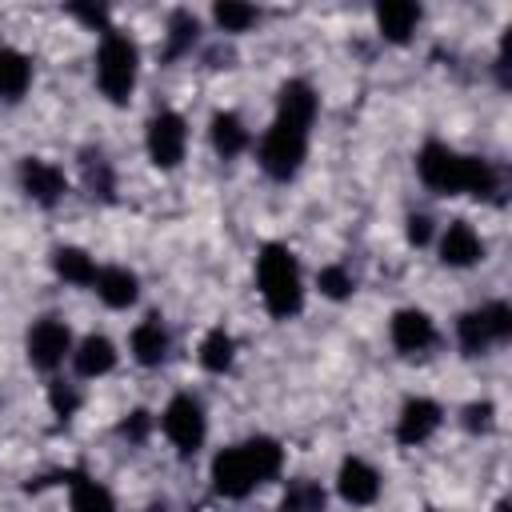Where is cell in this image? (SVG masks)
<instances>
[{"instance_id": "6da1fadb", "label": "cell", "mask_w": 512, "mask_h": 512, "mask_svg": "<svg viewBox=\"0 0 512 512\" xmlns=\"http://www.w3.org/2000/svg\"><path fill=\"white\" fill-rule=\"evenodd\" d=\"M416 172L420 180L440 192V196H476V200H492L500 192V168L484 156H464L440 140H428L416 152Z\"/></svg>"}, {"instance_id": "7a4b0ae2", "label": "cell", "mask_w": 512, "mask_h": 512, "mask_svg": "<svg viewBox=\"0 0 512 512\" xmlns=\"http://www.w3.org/2000/svg\"><path fill=\"white\" fill-rule=\"evenodd\" d=\"M284 464V452L276 440L268 436H252L240 444H228L224 452H216L212 460V488L228 500H244L248 492H256L260 484L276 480Z\"/></svg>"}, {"instance_id": "3957f363", "label": "cell", "mask_w": 512, "mask_h": 512, "mask_svg": "<svg viewBox=\"0 0 512 512\" xmlns=\"http://www.w3.org/2000/svg\"><path fill=\"white\" fill-rule=\"evenodd\" d=\"M256 288L264 296V308L276 320H292L304 308V284L300 264L284 244H264L256 256Z\"/></svg>"}, {"instance_id": "277c9868", "label": "cell", "mask_w": 512, "mask_h": 512, "mask_svg": "<svg viewBox=\"0 0 512 512\" xmlns=\"http://www.w3.org/2000/svg\"><path fill=\"white\" fill-rule=\"evenodd\" d=\"M308 128H312V120L276 112L272 128L260 136V148H256V160L272 180H292L300 172V164L308 156Z\"/></svg>"}, {"instance_id": "5b68a950", "label": "cell", "mask_w": 512, "mask_h": 512, "mask_svg": "<svg viewBox=\"0 0 512 512\" xmlns=\"http://www.w3.org/2000/svg\"><path fill=\"white\" fill-rule=\"evenodd\" d=\"M136 72H140V48L124 32L108 28L100 48H96V84H100V92L112 104H128V96L136 88Z\"/></svg>"}, {"instance_id": "8992f818", "label": "cell", "mask_w": 512, "mask_h": 512, "mask_svg": "<svg viewBox=\"0 0 512 512\" xmlns=\"http://www.w3.org/2000/svg\"><path fill=\"white\" fill-rule=\"evenodd\" d=\"M512 336V308L504 300H492L484 308H472L456 320V344L464 356H480L492 344H504Z\"/></svg>"}, {"instance_id": "52a82bcc", "label": "cell", "mask_w": 512, "mask_h": 512, "mask_svg": "<svg viewBox=\"0 0 512 512\" xmlns=\"http://www.w3.org/2000/svg\"><path fill=\"white\" fill-rule=\"evenodd\" d=\"M160 428H164V436L172 440V448H176L180 456H192V452L204 444V436H208V420H204L200 400L188 396V392L172 396L168 408L160 412Z\"/></svg>"}, {"instance_id": "ba28073f", "label": "cell", "mask_w": 512, "mask_h": 512, "mask_svg": "<svg viewBox=\"0 0 512 512\" xmlns=\"http://www.w3.org/2000/svg\"><path fill=\"white\" fill-rule=\"evenodd\" d=\"M144 148H148L156 168H176L184 160V152H188V124H184V116L172 112V108L156 112L148 120V128H144Z\"/></svg>"}, {"instance_id": "9c48e42d", "label": "cell", "mask_w": 512, "mask_h": 512, "mask_svg": "<svg viewBox=\"0 0 512 512\" xmlns=\"http://www.w3.org/2000/svg\"><path fill=\"white\" fill-rule=\"evenodd\" d=\"M24 352H28V364L40 368V372H52L64 364V356H72V328L56 316H40L32 328H28V340H24Z\"/></svg>"}, {"instance_id": "30bf717a", "label": "cell", "mask_w": 512, "mask_h": 512, "mask_svg": "<svg viewBox=\"0 0 512 512\" xmlns=\"http://www.w3.org/2000/svg\"><path fill=\"white\" fill-rule=\"evenodd\" d=\"M20 188H24V196H28V200H36V204L52 208V204H60V200H64L68 180H64V168H56L52 160L28 156V160H20Z\"/></svg>"}, {"instance_id": "8fae6325", "label": "cell", "mask_w": 512, "mask_h": 512, "mask_svg": "<svg viewBox=\"0 0 512 512\" xmlns=\"http://www.w3.org/2000/svg\"><path fill=\"white\" fill-rule=\"evenodd\" d=\"M388 336H392L396 352H404V356H424V352L436 344V324H432V316L420 312V308H400V312L392 316V324H388Z\"/></svg>"}, {"instance_id": "7c38bea8", "label": "cell", "mask_w": 512, "mask_h": 512, "mask_svg": "<svg viewBox=\"0 0 512 512\" xmlns=\"http://www.w3.org/2000/svg\"><path fill=\"white\" fill-rule=\"evenodd\" d=\"M440 420H444V408L436 404V400H428V396H412L404 408H400V420H396V440L400 444H424L436 428H440Z\"/></svg>"}, {"instance_id": "4fadbf2b", "label": "cell", "mask_w": 512, "mask_h": 512, "mask_svg": "<svg viewBox=\"0 0 512 512\" xmlns=\"http://www.w3.org/2000/svg\"><path fill=\"white\" fill-rule=\"evenodd\" d=\"M336 488H340V496H344L352 508H368V504H376V496H380V472H376L368 460L348 456V460L340 464V472H336Z\"/></svg>"}, {"instance_id": "5bb4252c", "label": "cell", "mask_w": 512, "mask_h": 512, "mask_svg": "<svg viewBox=\"0 0 512 512\" xmlns=\"http://www.w3.org/2000/svg\"><path fill=\"white\" fill-rule=\"evenodd\" d=\"M484 256V240L480 232L468 224V220H452L444 232H440V260L448 268H468Z\"/></svg>"}, {"instance_id": "9a60e30c", "label": "cell", "mask_w": 512, "mask_h": 512, "mask_svg": "<svg viewBox=\"0 0 512 512\" xmlns=\"http://www.w3.org/2000/svg\"><path fill=\"white\" fill-rule=\"evenodd\" d=\"M92 288H96V296H100L108 308H132L136 296H140V280H136V272H128V268H120V264L100 268L96 280H92Z\"/></svg>"}, {"instance_id": "2e32d148", "label": "cell", "mask_w": 512, "mask_h": 512, "mask_svg": "<svg viewBox=\"0 0 512 512\" xmlns=\"http://www.w3.org/2000/svg\"><path fill=\"white\" fill-rule=\"evenodd\" d=\"M128 348H132V360L144 364V368L164 364V356H168V332H164L160 316H144V320L132 328Z\"/></svg>"}, {"instance_id": "e0dca14e", "label": "cell", "mask_w": 512, "mask_h": 512, "mask_svg": "<svg viewBox=\"0 0 512 512\" xmlns=\"http://www.w3.org/2000/svg\"><path fill=\"white\" fill-rule=\"evenodd\" d=\"M72 368L76 376L84 380H96V376H108L116 368V348L108 336H84L76 348H72Z\"/></svg>"}, {"instance_id": "ac0fdd59", "label": "cell", "mask_w": 512, "mask_h": 512, "mask_svg": "<svg viewBox=\"0 0 512 512\" xmlns=\"http://www.w3.org/2000/svg\"><path fill=\"white\" fill-rule=\"evenodd\" d=\"M420 4H412V0H388V4H380L376 8V28H380V36L384 40H392V44H404L412 32H416V24H420Z\"/></svg>"}, {"instance_id": "d6986e66", "label": "cell", "mask_w": 512, "mask_h": 512, "mask_svg": "<svg viewBox=\"0 0 512 512\" xmlns=\"http://www.w3.org/2000/svg\"><path fill=\"white\" fill-rule=\"evenodd\" d=\"M208 136H212L216 156H224V160L240 156V152L252 144V132H248V124H244L236 112H216V116H212V128H208Z\"/></svg>"}, {"instance_id": "ffe728a7", "label": "cell", "mask_w": 512, "mask_h": 512, "mask_svg": "<svg viewBox=\"0 0 512 512\" xmlns=\"http://www.w3.org/2000/svg\"><path fill=\"white\" fill-rule=\"evenodd\" d=\"M32 84V60L20 48H0V100H20Z\"/></svg>"}, {"instance_id": "44dd1931", "label": "cell", "mask_w": 512, "mask_h": 512, "mask_svg": "<svg viewBox=\"0 0 512 512\" xmlns=\"http://www.w3.org/2000/svg\"><path fill=\"white\" fill-rule=\"evenodd\" d=\"M80 176H84V188H88L92 200H112V192H116V176H112V164H108L104 152L84 148V152H80Z\"/></svg>"}, {"instance_id": "7402d4cb", "label": "cell", "mask_w": 512, "mask_h": 512, "mask_svg": "<svg viewBox=\"0 0 512 512\" xmlns=\"http://www.w3.org/2000/svg\"><path fill=\"white\" fill-rule=\"evenodd\" d=\"M52 268H56L60 280L80 284V288H92V280H96V272H100L96 260H92L84 248H72V244H64V248L52 252Z\"/></svg>"}, {"instance_id": "603a6c76", "label": "cell", "mask_w": 512, "mask_h": 512, "mask_svg": "<svg viewBox=\"0 0 512 512\" xmlns=\"http://www.w3.org/2000/svg\"><path fill=\"white\" fill-rule=\"evenodd\" d=\"M196 40H200V20L188 8H176L168 16V32H164V60H180L184 52H192Z\"/></svg>"}, {"instance_id": "cb8c5ba5", "label": "cell", "mask_w": 512, "mask_h": 512, "mask_svg": "<svg viewBox=\"0 0 512 512\" xmlns=\"http://www.w3.org/2000/svg\"><path fill=\"white\" fill-rule=\"evenodd\" d=\"M196 360H200L204 372H228L232 360H236V340H232L224 328H212V332H204Z\"/></svg>"}, {"instance_id": "d4e9b609", "label": "cell", "mask_w": 512, "mask_h": 512, "mask_svg": "<svg viewBox=\"0 0 512 512\" xmlns=\"http://www.w3.org/2000/svg\"><path fill=\"white\" fill-rule=\"evenodd\" d=\"M324 504H328L324 488H320L316 480H308V476H296V480H288V488H284L280 512H324Z\"/></svg>"}, {"instance_id": "484cf974", "label": "cell", "mask_w": 512, "mask_h": 512, "mask_svg": "<svg viewBox=\"0 0 512 512\" xmlns=\"http://www.w3.org/2000/svg\"><path fill=\"white\" fill-rule=\"evenodd\" d=\"M68 496H72V512H116L112 504V492L88 476H72L68 484Z\"/></svg>"}, {"instance_id": "4316f807", "label": "cell", "mask_w": 512, "mask_h": 512, "mask_svg": "<svg viewBox=\"0 0 512 512\" xmlns=\"http://www.w3.org/2000/svg\"><path fill=\"white\" fill-rule=\"evenodd\" d=\"M212 16H216V24H220L224 32H248V28L260 20V12H256L252 4H240V0H220V4L212 8Z\"/></svg>"}, {"instance_id": "83f0119b", "label": "cell", "mask_w": 512, "mask_h": 512, "mask_svg": "<svg viewBox=\"0 0 512 512\" xmlns=\"http://www.w3.org/2000/svg\"><path fill=\"white\" fill-rule=\"evenodd\" d=\"M316 288H320V296H328V300H348L352 288H356V280H352L348 268H340V264H324L320 276H316Z\"/></svg>"}, {"instance_id": "f1b7e54d", "label": "cell", "mask_w": 512, "mask_h": 512, "mask_svg": "<svg viewBox=\"0 0 512 512\" xmlns=\"http://www.w3.org/2000/svg\"><path fill=\"white\" fill-rule=\"evenodd\" d=\"M48 404H52V412H56L60 420L76 416V408H80V388L68 384V380H52V384H48Z\"/></svg>"}, {"instance_id": "f546056e", "label": "cell", "mask_w": 512, "mask_h": 512, "mask_svg": "<svg viewBox=\"0 0 512 512\" xmlns=\"http://www.w3.org/2000/svg\"><path fill=\"white\" fill-rule=\"evenodd\" d=\"M148 432H152V416H148L144 408H136V412H128V416L120 420V436L132 440V444H144Z\"/></svg>"}, {"instance_id": "4dcf8cb0", "label": "cell", "mask_w": 512, "mask_h": 512, "mask_svg": "<svg viewBox=\"0 0 512 512\" xmlns=\"http://www.w3.org/2000/svg\"><path fill=\"white\" fill-rule=\"evenodd\" d=\"M492 416H496V408H492L488 400H476V404H468V408H464V416H460V420H464V428H468V432H488V428H492Z\"/></svg>"}, {"instance_id": "1f68e13d", "label": "cell", "mask_w": 512, "mask_h": 512, "mask_svg": "<svg viewBox=\"0 0 512 512\" xmlns=\"http://www.w3.org/2000/svg\"><path fill=\"white\" fill-rule=\"evenodd\" d=\"M76 20H84L88 28H100V32H108V8H96V4H72L68 8Z\"/></svg>"}, {"instance_id": "d6a6232c", "label": "cell", "mask_w": 512, "mask_h": 512, "mask_svg": "<svg viewBox=\"0 0 512 512\" xmlns=\"http://www.w3.org/2000/svg\"><path fill=\"white\" fill-rule=\"evenodd\" d=\"M432 240V220L424 216V212H416V216H408V244H416V248H424Z\"/></svg>"}]
</instances>
